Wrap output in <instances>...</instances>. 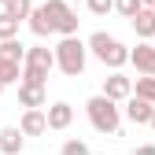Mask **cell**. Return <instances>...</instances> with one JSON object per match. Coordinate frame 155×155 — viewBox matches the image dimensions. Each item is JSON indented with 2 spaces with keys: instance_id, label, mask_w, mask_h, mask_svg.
I'll return each mask as SVG.
<instances>
[{
  "instance_id": "cell-21",
  "label": "cell",
  "mask_w": 155,
  "mask_h": 155,
  "mask_svg": "<svg viewBox=\"0 0 155 155\" xmlns=\"http://www.w3.org/2000/svg\"><path fill=\"white\" fill-rule=\"evenodd\" d=\"M140 8H148V11H155V0H140Z\"/></svg>"
},
{
  "instance_id": "cell-4",
  "label": "cell",
  "mask_w": 155,
  "mask_h": 155,
  "mask_svg": "<svg viewBox=\"0 0 155 155\" xmlns=\"http://www.w3.org/2000/svg\"><path fill=\"white\" fill-rule=\"evenodd\" d=\"M52 67H55L52 48H26V59H22V81H30V85H45Z\"/></svg>"
},
{
  "instance_id": "cell-5",
  "label": "cell",
  "mask_w": 155,
  "mask_h": 155,
  "mask_svg": "<svg viewBox=\"0 0 155 155\" xmlns=\"http://www.w3.org/2000/svg\"><path fill=\"white\" fill-rule=\"evenodd\" d=\"M89 111V122L96 133H118V107H114L111 100H104V96H92V100L85 104Z\"/></svg>"
},
{
  "instance_id": "cell-10",
  "label": "cell",
  "mask_w": 155,
  "mask_h": 155,
  "mask_svg": "<svg viewBox=\"0 0 155 155\" xmlns=\"http://www.w3.org/2000/svg\"><path fill=\"white\" fill-rule=\"evenodd\" d=\"M18 133H22V137H41V133H48L45 111H26L22 122H18Z\"/></svg>"
},
{
  "instance_id": "cell-7",
  "label": "cell",
  "mask_w": 155,
  "mask_h": 155,
  "mask_svg": "<svg viewBox=\"0 0 155 155\" xmlns=\"http://www.w3.org/2000/svg\"><path fill=\"white\" fill-rule=\"evenodd\" d=\"M133 92V81H129V78L126 74H118V70H114L111 78H104V100H126V96Z\"/></svg>"
},
{
  "instance_id": "cell-14",
  "label": "cell",
  "mask_w": 155,
  "mask_h": 155,
  "mask_svg": "<svg viewBox=\"0 0 155 155\" xmlns=\"http://www.w3.org/2000/svg\"><path fill=\"white\" fill-rule=\"evenodd\" d=\"M0 59H8V63H22L26 59V48L18 45V37L15 41H0Z\"/></svg>"
},
{
  "instance_id": "cell-17",
  "label": "cell",
  "mask_w": 155,
  "mask_h": 155,
  "mask_svg": "<svg viewBox=\"0 0 155 155\" xmlns=\"http://www.w3.org/2000/svg\"><path fill=\"white\" fill-rule=\"evenodd\" d=\"M15 37H18V22L8 18V15H0V41H15Z\"/></svg>"
},
{
  "instance_id": "cell-3",
  "label": "cell",
  "mask_w": 155,
  "mask_h": 155,
  "mask_svg": "<svg viewBox=\"0 0 155 155\" xmlns=\"http://www.w3.org/2000/svg\"><path fill=\"white\" fill-rule=\"evenodd\" d=\"M52 55H55V67L67 78H78L85 70V45L78 41V37H63V41L52 48Z\"/></svg>"
},
{
  "instance_id": "cell-6",
  "label": "cell",
  "mask_w": 155,
  "mask_h": 155,
  "mask_svg": "<svg viewBox=\"0 0 155 155\" xmlns=\"http://www.w3.org/2000/svg\"><path fill=\"white\" fill-rule=\"evenodd\" d=\"M129 63L137 67L144 78H155V45H148V41H144V45H137V48L129 52Z\"/></svg>"
},
{
  "instance_id": "cell-22",
  "label": "cell",
  "mask_w": 155,
  "mask_h": 155,
  "mask_svg": "<svg viewBox=\"0 0 155 155\" xmlns=\"http://www.w3.org/2000/svg\"><path fill=\"white\" fill-rule=\"evenodd\" d=\"M148 122H151V129H155V111H151V118H148Z\"/></svg>"
},
{
  "instance_id": "cell-8",
  "label": "cell",
  "mask_w": 155,
  "mask_h": 155,
  "mask_svg": "<svg viewBox=\"0 0 155 155\" xmlns=\"http://www.w3.org/2000/svg\"><path fill=\"white\" fill-rule=\"evenodd\" d=\"M48 100V92L45 85H30V81H18V104H22L26 111H41Z\"/></svg>"
},
{
  "instance_id": "cell-18",
  "label": "cell",
  "mask_w": 155,
  "mask_h": 155,
  "mask_svg": "<svg viewBox=\"0 0 155 155\" xmlns=\"http://www.w3.org/2000/svg\"><path fill=\"white\" fill-rule=\"evenodd\" d=\"M114 8H118L126 18H133V15L140 11V0H114Z\"/></svg>"
},
{
  "instance_id": "cell-11",
  "label": "cell",
  "mask_w": 155,
  "mask_h": 155,
  "mask_svg": "<svg viewBox=\"0 0 155 155\" xmlns=\"http://www.w3.org/2000/svg\"><path fill=\"white\" fill-rule=\"evenodd\" d=\"M133 30H137V37H155V11H148V8H140L137 15H133Z\"/></svg>"
},
{
  "instance_id": "cell-16",
  "label": "cell",
  "mask_w": 155,
  "mask_h": 155,
  "mask_svg": "<svg viewBox=\"0 0 155 155\" xmlns=\"http://www.w3.org/2000/svg\"><path fill=\"white\" fill-rule=\"evenodd\" d=\"M137 100L155 104V78H137Z\"/></svg>"
},
{
  "instance_id": "cell-20",
  "label": "cell",
  "mask_w": 155,
  "mask_h": 155,
  "mask_svg": "<svg viewBox=\"0 0 155 155\" xmlns=\"http://www.w3.org/2000/svg\"><path fill=\"white\" fill-rule=\"evenodd\" d=\"M63 151H67V155H85V140H67Z\"/></svg>"
},
{
  "instance_id": "cell-13",
  "label": "cell",
  "mask_w": 155,
  "mask_h": 155,
  "mask_svg": "<svg viewBox=\"0 0 155 155\" xmlns=\"http://www.w3.org/2000/svg\"><path fill=\"white\" fill-rule=\"evenodd\" d=\"M0 151H4V155H18V151H22V133H18V129H4V133H0Z\"/></svg>"
},
{
  "instance_id": "cell-12",
  "label": "cell",
  "mask_w": 155,
  "mask_h": 155,
  "mask_svg": "<svg viewBox=\"0 0 155 155\" xmlns=\"http://www.w3.org/2000/svg\"><path fill=\"white\" fill-rule=\"evenodd\" d=\"M151 111H155V104H148V100H137V96H129V104H126V114H129V118L137 122V126L151 118Z\"/></svg>"
},
{
  "instance_id": "cell-19",
  "label": "cell",
  "mask_w": 155,
  "mask_h": 155,
  "mask_svg": "<svg viewBox=\"0 0 155 155\" xmlns=\"http://www.w3.org/2000/svg\"><path fill=\"white\" fill-rule=\"evenodd\" d=\"M85 4H89L92 15H107V11L114 8V0H85Z\"/></svg>"
},
{
  "instance_id": "cell-24",
  "label": "cell",
  "mask_w": 155,
  "mask_h": 155,
  "mask_svg": "<svg viewBox=\"0 0 155 155\" xmlns=\"http://www.w3.org/2000/svg\"><path fill=\"white\" fill-rule=\"evenodd\" d=\"M67 4H70V0H67Z\"/></svg>"
},
{
  "instance_id": "cell-15",
  "label": "cell",
  "mask_w": 155,
  "mask_h": 155,
  "mask_svg": "<svg viewBox=\"0 0 155 155\" xmlns=\"http://www.w3.org/2000/svg\"><path fill=\"white\" fill-rule=\"evenodd\" d=\"M30 0H8V4H4V15L8 18H15V22H22V18H30Z\"/></svg>"
},
{
  "instance_id": "cell-9",
  "label": "cell",
  "mask_w": 155,
  "mask_h": 155,
  "mask_svg": "<svg viewBox=\"0 0 155 155\" xmlns=\"http://www.w3.org/2000/svg\"><path fill=\"white\" fill-rule=\"evenodd\" d=\"M45 122H48V129H67L74 122V107L70 104H52L45 111Z\"/></svg>"
},
{
  "instance_id": "cell-23",
  "label": "cell",
  "mask_w": 155,
  "mask_h": 155,
  "mask_svg": "<svg viewBox=\"0 0 155 155\" xmlns=\"http://www.w3.org/2000/svg\"><path fill=\"white\" fill-rule=\"evenodd\" d=\"M0 4H8V0H0Z\"/></svg>"
},
{
  "instance_id": "cell-2",
  "label": "cell",
  "mask_w": 155,
  "mask_h": 155,
  "mask_svg": "<svg viewBox=\"0 0 155 155\" xmlns=\"http://www.w3.org/2000/svg\"><path fill=\"white\" fill-rule=\"evenodd\" d=\"M89 48H92L96 59H100L104 67H111V70H118L122 63H129V48L118 41V37H111V33H92Z\"/></svg>"
},
{
  "instance_id": "cell-1",
  "label": "cell",
  "mask_w": 155,
  "mask_h": 155,
  "mask_svg": "<svg viewBox=\"0 0 155 155\" xmlns=\"http://www.w3.org/2000/svg\"><path fill=\"white\" fill-rule=\"evenodd\" d=\"M30 30H33L37 37H48V33L74 37V33H78V15L70 11L67 0H45L41 8L30 11Z\"/></svg>"
}]
</instances>
